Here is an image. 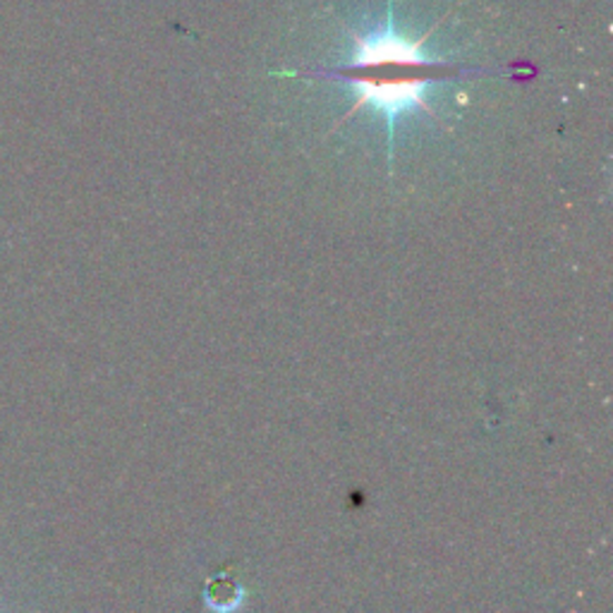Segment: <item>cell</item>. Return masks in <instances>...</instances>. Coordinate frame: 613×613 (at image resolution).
<instances>
[{
	"label": "cell",
	"mask_w": 613,
	"mask_h": 613,
	"mask_svg": "<svg viewBox=\"0 0 613 613\" xmlns=\"http://www.w3.org/2000/svg\"><path fill=\"white\" fill-rule=\"evenodd\" d=\"M432 32L434 29H429L422 39H408L395 27L393 10L389 8L386 22L366 32H352V56L348 63L329 72L312 70V74L335 80L355 91V105L348 118L362 109L381 115L389 125V147H393L398 120L420 111L432 113L429 91L446 80L451 70L463 72L451 60L424 51Z\"/></svg>",
	"instance_id": "cell-1"
},
{
	"label": "cell",
	"mask_w": 613,
	"mask_h": 613,
	"mask_svg": "<svg viewBox=\"0 0 613 613\" xmlns=\"http://www.w3.org/2000/svg\"><path fill=\"white\" fill-rule=\"evenodd\" d=\"M207 606L217 613H233L242 600H244V590L240 582L233 577H217L207 585Z\"/></svg>",
	"instance_id": "cell-2"
}]
</instances>
